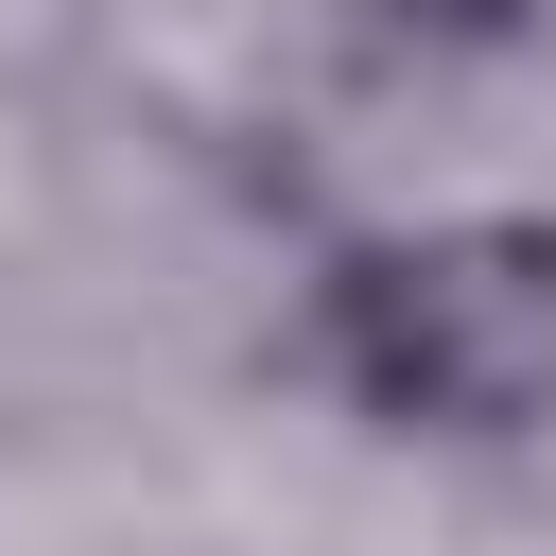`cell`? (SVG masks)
<instances>
[{
    "instance_id": "obj_1",
    "label": "cell",
    "mask_w": 556,
    "mask_h": 556,
    "mask_svg": "<svg viewBox=\"0 0 556 556\" xmlns=\"http://www.w3.org/2000/svg\"><path fill=\"white\" fill-rule=\"evenodd\" d=\"M295 382L382 452L556 434V208H382L295 278Z\"/></svg>"
},
{
    "instance_id": "obj_2",
    "label": "cell",
    "mask_w": 556,
    "mask_h": 556,
    "mask_svg": "<svg viewBox=\"0 0 556 556\" xmlns=\"http://www.w3.org/2000/svg\"><path fill=\"white\" fill-rule=\"evenodd\" d=\"M365 52L400 70H504V52H556V0H330Z\"/></svg>"
}]
</instances>
